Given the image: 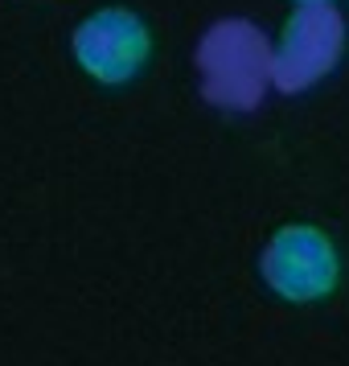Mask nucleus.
I'll use <instances>...</instances> for the list:
<instances>
[{
    "label": "nucleus",
    "instance_id": "nucleus-4",
    "mask_svg": "<svg viewBox=\"0 0 349 366\" xmlns=\"http://www.w3.org/2000/svg\"><path fill=\"white\" fill-rule=\"evenodd\" d=\"M74 62L91 74L95 83H128L140 74V66L152 54L148 25L132 9H99L74 29Z\"/></svg>",
    "mask_w": 349,
    "mask_h": 366
},
{
    "label": "nucleus",
    "instance_id": "nucleus-5",
    "mask_svg": "<svg viewBox=\"0 0 349 366\" xmlns=\"http://www.w3.org/2000/svg\"><path fill=\"white\" fill-rule=\"evenodd\" d=\"M296 4H329V0H296Z\"/></svg>",
    "mask_w": 349,
    "mask_h": 366
},
{
    "label": "nucleus",
    "instance_id": "nucleus-2",
    "mask_svg": "<svg viewBox=\"0 0 349 366\" xmlns=\"http://www.w3.org/2000/svg\"><path fill=\"white\" fill-rule=\"evenodd\" d=\"M259 276L275 297L292 300V305H313L337 288L341 259L320 227L288 222L267 239L263 255H259Z\"/></svg>",
    "mask_w": 349,
    "mask_h": 366
},
{
    "label": "nucleus",
    "instance_id": "nucleus-3",
    "mask_svg": "<svg viewBox=\"0 0 349 366\" xmlns=\"http://www.w3.org/2000/svg\"><path fill=\"white\" fill-rule=\"evenodd\" d=\"M345 54V17L333 4H300L271 46V86L300 95L316 86Z\"/></svg>",
    "mask_w": 349,
    "mask_h": 366
},
{
    "label": "nucleus",
    "instance_id": "nucleus-1",
    "mask_svg": "<svg viewBox=\"0 0 349 366\" xmlns=\"http://www.w3.org/2000/svg\"><path fill=\"white\" fill-rule=\"evenodd\" d=\"M201 95L222 112H255L271 86V41L243 17L218 21L198 46Z\"/></svg>",
    "mask_w": 349,
    "mask_h": 366
}]
</instances>
